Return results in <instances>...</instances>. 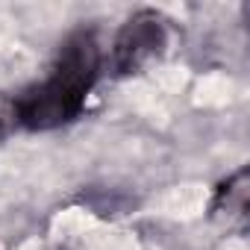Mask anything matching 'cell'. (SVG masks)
<instances>
[{
  "mask_svg": "<svg viewBox=\"0 0 250 250\" xmlns=\"http://www.w3.org/2000/svg\"><path fill=\"white\" fill-rule=\"evenodd\" d=\"M100 44L91 30L71 33L50 68V74L18 97V118L27 130H56L77 121L100 77Z\"/></svg>",
  "mask_w": 250,
  "mask_h": 250,
  "instance_id": "obj_1",
  "label": "cell"
},
{
  "mask_svg": "<svg viewBox=\"0 0 250 250\" xmlns=\"http://www.w3.org/2000/svg\"><path fill=\"white\" fill-rule=\"evenodd\" d=\"M171 21L156 9H139L121 24L112 42V71L118 77L142 74L147 65L159 62L168 50Z\"/></svg>",
  "mask_w": 250,
  "mask_h": 250,
  "instance_id": "obj_2",
  "label": "cell"
},
{
  "mask_svg": "<svg viewBox=\"0 0 250 250\" xmlns=\"http://www.w3.org/2000/svg\"><path fill=\"white\" fill-rule=\"evenodd\" d=\"M209 218L235 235L247 232V221H250V168H238L235 174H229L218 188L215 197L209 203Z\"/></svg>",
  "mask_w": 250,
  "mask_h": 250,
  "instance_id": "obj_3",
  "label": "cell"
},
{
  "mask_svg": "<svg viewBox=\"0 0 250 250\" xmlns=\"http://www.w3.org/2000/svg\"><path fill=\"white\" fill-rule=\"evenodd\" d=\"M18 127H21V118H18V100L0 91V145H3Z\"/></svg>",
  "mask_w": 250,
  "mask_h": 250,
  "instance_id": "obj_4",
  "label": "cell"
}]
</instances>
